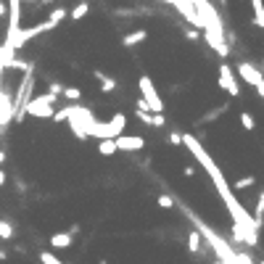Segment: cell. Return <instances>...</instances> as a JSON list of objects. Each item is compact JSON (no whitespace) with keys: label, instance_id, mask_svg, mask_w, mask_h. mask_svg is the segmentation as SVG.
Returning a JSON list of instances; mask_svg holds the SVG:
<instances>
[{"label":"cell","instance_id":"6da1fadb","mask_svg":"<svg viewBox=\"0 0 264 264\" xmlns=\"http://www.w3.org/2000/svg\"><path fill=\"white\" fill-rule=\"evenodd\" d=\"M58 95H37L32 98L27 106H21V114H29V116H40V119H51L53 116V103H56Z\"/></svg>","mask_w":264,"mask_h":264},{"label":"cell","instance_id":"7a4b0ae2","mask_svg":"<svg viewBox=\"0 0 264 264\" xmlns=\"http://www.w3.org/2000/svg\"><path fill=\"white\" fill-rule=\"evenodd\" d=\"M137 87H140V92H143V103L151 108L153 114H161V111H164V101L159 98L156 87H153V80H151L148 74H140V77H137Z\"/></svg>","mask_w":264,"mask_h":264},{"label":"cell","instance_id":"3957f363","mask_svg":"<svg viewBox=\"0 0 264 264\" xmlns=\"http://www.w3.org/2000/svg\"><path fill=\"white\" fill-rule=\"evenodd\" d=\"M220 87L227 92V95H232V98H238V95H241V85H238L235 74H232V69H230L227 64H222V66H220Z\"/></svg>","mask_w":264,"mask_h":264},{"label":"cell","instance_id":"277c9868","mask_svg":"<svg viewBox=\"0 0 264 264\" xmlns=\"http://www.w3.org/2000/svg\"><path fill=\"white\" fill-rule=\"evenodd\" d=\"M238 69V74L243 77V80L248 82V85H256V92L261 95L264 92V85H261V77H259V69H254L251 64H246V61H241V64L235 66Z\"/></svg>","mask_w":264,"mask_h":264},{"label":"cell","instance_id":"5b68a950","mask_svg":"<svg viewBox=\"0 0 264 264\" xmlns=\"http://www.w3.org/2000/svg\"><path fill=\"white\" fill-rule=\"evenodd\" d=\"M114 143H116V151H140L146 146L140 135H119L114 137Z\"/></svg>","mask_w":264,"mask_h":264},{"label":"cell","instance_id":"8992f818","mask_svg":"<svg viewBox=\"0 0 264 264\" xmlns=\"http://www.w3.org/2000/svg\"><path fill=\"white\" fill-rule=\"evenodd\" d=\"M51 246L56 248V251H66V248H71V235H69V232H53Z\"/></svg>","mask_w":264,"mask_h":264},{"label":"cell","instance_id":"52a82bcc","mask_svg":"<svg viewBox=\"0 0 264 264\" xmlns=\"http://www.w3.org/2000/svg\"><path fill=\"white\" fill-rule=\"evenodd\" d=\"M146 37H148L146 29H135V32H130V35H124V37H122V45H124V48H132V45L143 42Z\"/></svg>","mask_w":264,"mask_h":264},{"label":"cell","instance_id":"ba28073f","mask_svg":"<svg viewBox=\"0 0 264 264\" xmlns=\"http://www.w3.org/2000/svg\"><path fill=\"white\" fill-rule=\"evenodd\" d=\"M92 77L98 80V85H101L103 92H114L116 90V80H114V77H106L103 71H92Z\"/></svg>","mask_w":264,"mask_h":264},{"label":"cell","instance_id":"9c48e42d","mask_svg":"<svg viewBox=\"0 0 264 264\" xmlns=\"http://www.w3.org/2000/svg\"><path fill=\"white\" fill-rule=\"evenodd\" d=\"M66 16H69V11H66V8H61V6H56V8H51V11H48V21H51L53 27H58Z\"/></svg>","mask_w":264,"mask_h":264},{"label":"cell","instance_id":"30bf717a","mask_svg":"<svg viewBox=\"0 0 264 264\" xmlns=\"http://www.w3.org/2000/svg\"><path fill=\"white\" fill-rule=\"evenodd\" d=\"M90 13V3H77L71 11H69V19H74V21H80L82 16H87Z\"/></svg>","mask_w":264,"mask_h":264},{"label":"cell","instance_id":"8fae6325","mask_svg":"<svg viewBox=\"0 0 264 264\" xmlns=\"http://www.w3.org/2000/svg\"><path fill=\"white\" fill-rule=\"evenodd\" d=\"M98 153H101V156H114V153H116V143L106 137V140L98 143Z\"/></svg>","mask_w":264,"mask_h":264},{"label":"cell","instance_id":"7c38bea8","mask_svg":"<svg viewBox=\"0 0 264 264\" xmlns=\"http://www.w3.org/2000/svg\"><path fill=\"white\" fill-rule=\"evenodd\" d=\"M61 95H64L66 101H71V103H77L82 98V92H80V87H61Z\"/></svg>","mask_w":264,"mask_h":264},{"label":"cell","instance_id":"4fadbf2b","mask_svg":"<svg viewBox=\"0 0 264 264\" xmlns=\"http://www.w3.org/2000/svg\"><path fill=\"white\" fill-rule=\"evenodd\" d=\"M251 6H254V16H256V27L261 29V27H264V6H261V0H251Z\"/></svg>","mask_w":264,"mask_h":264},{"label":"cell","instance_id":"5bb4252c","mask_svg":"<svg viewBox=\"0 0 264 264\" xmlns=\"http://www.w3.org/2000/svg\"><path fill=\"white\" fill-rule=\"evenodd\" d=\"M188 248H190V254H198V248H201V235H198V230H193L190 235H188Z\"/></svg>","mask_w":264,"mask_h":264},{"label":"cell","instance_id":"9a60e30c","mask_svg":"<svg viewBox=\"0 0 264 264\" xmlns=\"http://www.w3.org/2000/svg\"><path fill=\"white\" fill-rule=\"evenodd\" d=\"M241 124H243V130H246V132H251V130L256 127V119H254L251 114H248V111H243V114H241Z\"/></svg>","mask_w":264,"mask_h":264},{"label":"cell","instance_id":"2e32d148","mask_svg":"<svg viewBox=\"0 0 264 264\" xmlns=\"http://www.w3.org/2000/svg\"><path fill=\"white\" fill-rule=\"evenodd\" d=\"M0 238H3V241H11V238H13V227H11V222H6V220H0Z\"/></svg>","mask_w":264,"mask_h":264},{"label":"cell","instance_id":"e0dca14e","mask_svg":"<svg viewBox=\"0 0 264 264\" xmlns=\"http://www.w3.org/2000/svg\"><path fill=\"white\" fill-rule=\"evenodd\" d=\"M40 264H64L56 254H51V251H40Z\"/></svg>","mask_w":264,"mask_h":264},{"label":"cell","instance_id":"ac0fdd59","mask_svg":"<svg viewBox=\"0 0 264 264\" xmlns=\"http://www.w3.org/2000/svg\"><path fill=\"white\" fill-rule=\"evenodd\" d=\"M156 201H159V209H172L175 206V198L172 196H159Z\"/></svg>","mask_w":264,"mask_h":264},{"label":"cell","instance_id":"d6986e66","mask_svg":"<svg viewBox=\"0 0 264 264\" xmlns=\"http://www.w3.org/2000/svg\"><path fill=\"white\" fill-rule=\"evenodd\" d=\"M251 182H254V177H243V180H235V182H232V188H238V190H241V188H248Z\"/></svg>","mask_w":264,"mask_h":264},{"label":"cell","instance_id":"ffe728a7","mask_svg":"<svg viewBox=\"0 0 264 264\" xmlns=\"http://www.w3.org/2000/svg\"><path fill=\"white\" fill-rule=\"evenodd\" d=\"M169 143H172V146H182V135H180V132H172V135H169Z\"/></svg>","mask_w":264,"mask_h":264},{"label":"cell","instance_id":"44dd1931","mask_svg":"<svg viewBox=\"0 0 264 264\" xmlns=\"http://www.w3.org/2000/svg\"><path fill=\"white\" fill-rule=\"evenodd\" d=\"M182 175H185V177H193V175H196V166H193V164H185V166H182Z\"/></svg>","mask_w":264,"mask_h":264},{"label":"cell","instance_id":"7402d4cb","mask_svg":"<svg viewBox=\"0 0 264 264\" xmlns=\"http://www.w3.org/2000/svg\"><path fill=\"white\" fill-rule=\"evenodd\" d=\"M8 16V3L6 0H0V19H6Z\"/></svg>","mask_w":264,"mask_h":264},{"label":"cell","instance_id":"603a6c76","mask_svg":"<svg viewBox=\"0 0 264 264\" xmlns=\"http://www.w3.org/2000/svg\"><path fill=\"white\" fill-rule=\"evenodd\" d=\"M185 37H188V40H198V32H190V29H188V32H185Z\"/></svg>","mask_w":264,"mask_h":264},{"label":"cell","instance_id":"cb8c5ba5","mask_svg":"<svg viewBox=\"0 0 264 264\" xmlns=\"http://www.w3.org/2000/svg\"><path fill=\"white\" fill-rule=\"evenodd\" d=\"M3 185H6V172L0 169V188H3Z\"/></svg>","mask_w":264,"mask_h":264},{"label":"cell","instance_id":"d4e9b609","mask_svg":"<svg viewBox=\"0 0 264 264\" xmlns=\"http://www.w3.org/2000/svg\"><path fill=\"white\" fill-rule=\"evenodd\" d=\"M0 261H6V251H0Z\"/></svg>","mask_w":264,"mask_h":264},{"label":"cell","instance_id":"484cf974","mask_svg":"<svg viewBox=\"0 0 264 264\" xmlns=\"http://www.w3.org/2000/svg\"><path fill=\"white\" fill-rule=\"evenodd\" d=\"M27 3H32V0H27Z\"/></svg>","mask_w":264,"mask_h":264},{"label":"cell","instance_id":"4316f807","mask_svg":"<svg viewBox=\"0 0 264 264\" xmlns=\"http://www.w3.org/2000/svg\"><path fill=\"white\" fill-rule=\"evenodd\" d=\"M222 3H225V0H222Z\"/></svg>","mask_w":264,"mask_h":264},{"label":"cell","instance_id":"83f0119b","mask_svg":"<svg viewBox=\"0 0 264 264\" xmlns=\"http://www.w3.org/2000/svg\"><path fill=\"white\" fill-rule=\"evenodd\" d=\"M6 3H8V0H6Z\"/></svg>","mask_w":264,"mask_h":264}]
</instances>
